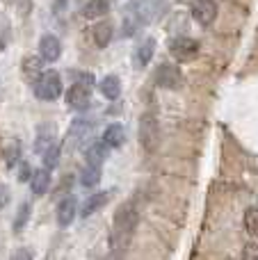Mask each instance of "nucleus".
<instances>
[{"label": "nucleus", "instance_id": "obj_1", "mask_svg": "<svg viewBox=\"0 0 258 260\" xmlns=\"http://www.w3.org/2000/svg\"><path fill=\"white\" fill-rule=\"evenodd\" d=\"M163 7L165 3H160V0H131L121 16V37L123 39L135 37L144 25L158 21L165 12Z\"/></svg>", "mask_w": 258, "mask_h": 260}, {"label": "nucleus", "instance_id": "obj_2", "mask_svg": "<svg viewBox=\"0 0 258 260\" xmlns=\"http://www.w3.org/2000/svg\"><path fill=\"white\" fill-rule=\"evenodd\" d=\"M137 224H140V212H137L135 203L126 201L117 208L112 219V231H110V247L114 251H126L131 247L133 238H135Z\"/></svg>", "mask_w": 258, "mask_h": 260}, {"label": "nucleus", "instance_id": "obj_3", "mask_svg": "<svg viewBox=\"0 0 258 260\" xmlns=\"http://www.w3.org/2000/svg\"><path fill=\"white\" fill-rule=\"evenodd\" d=\"M30 87H32V91H35L37 99L46 101V103L57 101L59 96H62V91H64L62 76H59V71H55V69H44Z\"/></svg>", "mask_w": 258, "mask_h": 260}, {"label": "nucleus", "instance_id": "obj_4", "mask_svg": "<svg viewBox=\"0 0 258 260\" xmlns=\"http://www.w3.org/2000/svg\"><path fill=\"white\" fill-rule=\"evenodd\" d=\"M140 144L144 146L146 153H153L160 144V123L153 110L144 112L140 119Z\"/></svg>", "mask_w": 258, "mask_h": 260}, {"label": "nucleus", "instance_id": "obj_5", "mask_svg": "<svg viewBox=\"0 0 258 260\" xmlns=\"http://www.w3.org/2000/svg\"><path fill=\"white\" fill-rule=\"evenodd\" d=\"M94 130H96V121L89 117H78L71 121L67 133V139L71 142L73 148H82L91 137H94Z\"/></svg>", "mask_w": 258, "mask_h": 260}, {"label": "nucleus", "instance_id": "obj_6", "mask_svg": "<svg viewBox=\"0 0 258 260\" xmlns=\"http://www.w3.org/2000/svg\"><path fill=\"white\" fill-rule=\"evenodd\" d=\"M64 101H67V108L73 112L82 114L91 108V87L89 85H80V82H73L67 91H64Z\"/></svg>", "mask_w": 258, "mask_h": 260}, {"label": "nucleus", "instance_id": "obj_7", "mask_svg": "<svg viewBox=\"0 0 258 260\" xmlns=\"http://www.w3.org/2000/svg\"><path fill=\"white\" fill-rule=\"evenodd\" d=\"M169 55L178 64L192 62L199 55V41L192 37H174V39H169Z\"/></svg>", "mask_w": 258, "mask_h": 260}, {"label": "nucleus", "instance_id": "obj_8", "mask_svg": "<svg viewBox=\"0 0 258 260\" xmlns=\"http://www.w3.org/2000/svg\"><path fill=\"white\" fill-rule=\"evenodd\" d=\"M153 82L158 87H163V89H181L183 82H185V78H183L181 69H178V64H160L158 69H155L153 73Z\"/></svg>", "mask_w": 258, "mask_h": 260}, {"label": "nucleus", "instance_id": "obj_9", "mask_svg": "<svg viewBox=\"0 0 258 260\" xmlns=\"http://www.w3.org/2000/svg\"><path fill=\"white\" fill-rule=\"evenodd\" d=\"M55 142H57V128H55V123H50V121L39 123L35 133V142H32V148H35L37 155L41 157Z\"/></svg>", "mask_w": 258, "mask_h": 260}, {"label": "nucleus", "instance_id": "obj_10", "mask_svg": "<svg viewBox=\"0 0 258 260\" xmlns=\"http://www.w3.org/2000/svg\"><path fill=\"white\" fill-rule=\"evenodd\" d=\"M78 210H80V206H78V199L73 197V194H67L64 199H59V203H57V212H55L59 229H69V226H71L73 221H76Z\"/></svg>", "mask_w": 258, "mask_h": 260}, {"label": "nucleus", "instance_id": "obj_11", "mask_svg": "<svg viewBox=\"0 0 258 260\" xmlns=\"http://www.w3.org/2000/svg\"><path fill=\"white\" fill-rule=\"evenodd\" d=\"M190 12H192V18L199 25L208 27L217 18V5H215V0H192Z\"/></svg>", "mask_w": 258, "mask_h": 260}, {"label": "nucleus", "instance_id": "obj_12", "mask_svg": "<svg viewBox=\"0 0 258 260\" xmlns=\"http://www.w3.org/2000/svg\"><path fill=\"white\" fill-rule=\"evenodd\" d=\"M112 194H114V189H101V192L89 194V197H87L85 201H82L80 210H78V212H80V217H82V219H87V217H91L94 212L103 210V208L110 203Z\"/></svg>", "mask_w": 258, "mask_h": 260}, {"label": "nucleus", "instance_id": "obj_13", "mask_svg": "<svg viewBox=\"0 0 258 260\" xmlns=\"http://www.w3.org/2000/svg\"><path fill=\"white\" fill-rule=\"evenodd\" d=\"M39 55L44 57V62H57L59 55H62V41L57 39L55 35H50V32H46V35H41L39 39Z\"/></svg>", "mask_w": 258, "mask_h": 260}, {"label": "nucleus", "instance_id": "obj_14", "mask_svg": "<svg viewBox=\"0 0 258 260\" xmlns=\"http://www.w3.org/2000/svg\"><path fill=\"white\" fill-rule=\"evenodd\" d=\"M153 55H155V39L153 37H146V39L135 48V53H133V64H135V69L149 67Z\"/></svg>", "mask_w": 258, "mask_h": 260}, {"label": "nucleus", "instance_id": "obj_15", "mask_svg": "<svg viewBox=\"0 0 258 260\" xmlns=\"http://www.w3.org/2000/svg\"><path fill=\"white\" fill-rule=\"evenodd\" d=\"M110 151H112V148H110L103 139H96V142H91L89 146L85 148V162H87V165L103 167V162L110 157Z\"/></svg>", "mask_w": 258, "mask_h": 260}, {"label": "nucleus", "instance_id": "obj_16", "mask_svg": "<svg viewBox=\"0 0 258 260\" xmlns=\"http://www.w3.org/2000/svg\"><path fill=\"white\" fill-rule=\"evenodd\" d=\"M50 183H53V174H50L48 167L41 165L39 169L32 171V178H30V189H32V194H37V197L46 194V192L50 189Z\"/></svg>", "mask_w": 258, "mask_h": 260}, {"label": "nucleus", "instance_id": "obj_17", "mask_svg": "<svg viewBox=\"0 0 258 260\" xmlns=\"http://www.w3.org/2000/svg\"><path fill=\"white\" fill-rule=\"evenodd\" d=\"M114 37V23L112 21H99L94 27H91V39H94L96 48H108L110 41Z\"/></svg>", "mask_w": 258, "mask_h": 260}, {"label": "nucleus", "instance_id": "obj_18", "mask_svg": "<svg viewBox=\"0 0 258 260\" xmlns=\"http://www.w3.org/2000/svg\"><path fill=\"white\" fill-rule=\"evenodd\" d=\"M101 139H103L105 144H108L110 148H121L123 144H126V128L121 126V123H110V126H105L103 135H101Z\"/></svg>", "mask_w": 258, "mask_h": 260}, {"label": "nucleus", "instance_id": "obj_19", "mask_svg": "<svg viewBox=\"0 0 258 260\" xmlns=\"http://www.w3.org/2000/svg\"><path fill=\"white\" fill-rule=\"evenodd\" d=\"M21 155H23V144H21V139L12 137V139L7 142V146H5V151H3L5 167H7V169H14V167H18V162H21Z\"/></svg>", "mask_w": 258, "mask_h": 260}, {"label": "nucleus", "instance_id": "obj_20", "mask_svg": "<svg viewBox=\"0 0 258 260\" xmlns=\"http://www.w3.org/2000/svg\"><path fill=\"white\" fill-rule=\"evenodd\" d=\"M23 76H25V80L30 82H35L37 80V76H39L41 71H44V57L41 55H30V57H23Z\"/></svg>", "mask_w": 258, "mask_h": 260}, {"label": "nucleus", "instance_id": "obj_21", "mask_svg": "<svg viewBox=\"0 0 258 260\" xmlns=\"http://www.w3.org/2000/svg\"><path fill=\"white\" fill-rule=\"evenodd\" d=\"M99 91L108 101H117L121 96V80L117 76H105L99 80Z\"/></svg>", "mask_w": 258, "mask_h": 260}, {"label": "nucleus", "instance_id": "obj_22", "mask_svg": "<svg viewBox=\"0 0 258 260\" xmlns=\"http://www.w3.org/2000/svg\"><path fill=\"white\" fill-rule=\"evenodd\" d=\"M101 176H103V171H101L99 165H85V169H80L78 183H80L82 187L91 189V187H96V185L101 183Z\"/></svg>", "mask_w": 258, "mask_h": 260}, {"label": "nucleus", "instance_id": "obj_23", "mask_svg": "<svg viewBox=\"0 0 258 260\" xmlns=\"http://www.w3.org/2000/svg\"><path fill=\"white\" fill-rule=\"evenodd\" d=\"M30 217H32V203L30 201H23L21 206H18L16 215H14V221H12V231H14V233H16V235L23 233V229L27 226Z\"/></svg>", "mask_w": 258, "mask_h": 260}, {"label": "nucleus", "instance_id": "obj_24", "mask_svg": "<svg viewBox=\"0 0 258 260\" xmlns=\"http://www.w3.org/2000/svg\"><path fill=\"white\" fill-rule=\"evenodd\" d=\"M110 12V0H87L82 7V16L85 18H101Z\"/></svg>", "mask_w": 258, "mask_h": 260}, {"label": "nucleus", "instance_id": "obj_25", "mask_svg": "<svg viewBox=\"0 0 258 260\" xmlns=\"http://www.w3.org/2000/svg\"><path fill=\"white\" fill-rule=\"evenodd\" d=\"M41 160H44V167H48L50 171L53 169H57V165H59V160H62V144L59 142H55L53 146L48 148V151L41 155Z\"/></svg>", "mask_w": 258, "mask_h": 260}, {"label": "nucleus", "instance_id": "obj_26", "mask_svg": "<svg viewBox=\"0 0 258 260\" xmlns=\"http://www.w3.org/2000/svg\"><path fill=\"white\" fill-rule=\"evenodd\" d=\"M9 44H12V23H9V18L5 16L3 12H0V53H3Z\"/></svg>", "mask_w": 258, "mask_h": 260}, {"label": "nucleus", "instance_id": "obj_27", "mask_svg": "<svg viewBox=\"0 0 258 260\" xmlns=\"http://www.w3.org/2000/svg\"><path fill=\"white\" fill-rule=\"evenodd\" d=\"M245 229L251 238H258V208H247L245 212Z\"/></svg>", "mask_w": 258, "mask_h": 260}, {"label": "nucleus", "instance_id": "obj_28", "mask_svg": "<svg viewBox=\"0 0 258 260\" xmlns=\"http://www.w3.org/2000/svg\"><path fill=\"white\" fill-rule=\"evenodd\" d=\"M69 78H71V82H80V85H89V87L99 85V80L94 78V73H89V71H78V69H71V71H69Z\"/></svg>", "mask_w": 258, "mask_h": 260}, {"label": "nucleus", "instance_id": "obj_29", "mask_svg": "<svg viewBox=\"0 0 258 260\" xmlns=\"http://www.w3.org/2000/svg\"><path fill=\"white\" fill-rule=\"evenodd\" d=\"M32 165L27 160H21L18 162V174H16V180L18 183H30V178H32Z\"/></svg>", "mask_w": 258, "mask_h": 260}, {"label": "nucleus", "instance_id": "obj_30", "mask_svg": "<svg viewBox=\"0 0 258 260\" xmlns=\"http://www.w3.org/2000/svg\"><path fill=\"white\" fill-rule=\"evenodd\" d=\"M9 199H12V194H9V187L0 183V210H3V208L9 203Z\"/></svg>", "mask_w": 258, "mask_h": 260}, {"label": "nucleus", "instance_id": "obj_31", "mask_svg": "<svg viewBox=\"0 0 258 260\" xmlns=\"http://www.w3.org/2000/svg\"><path fill=\"white\" fill-rule=\"evenodd\" d=\"M12 258H16V260H32V258H35V251H30V249H18V251L12 253Z\"/></svg>", "mask_w": 258, "mask_h": 260}, {"label": "nucleus", "instance_id": "obj_32", "mask_svg": "<svg viewBox=\"0 0 258 260\" xmlns=\"http://www.w3.org/2000/svg\"><path fill=\"white\" fill-rule=\"evenodd\" d=\"M67 5H69V0H55L53 3V14L55 16H59V14L67 12Z\"/></svg>", "mask_w": 258, "mask_h": 260}, {"label": "nucleus", "instance_id": "obj_33", "mask_svg": "<svg viewBox=\"0 0 258 260\" xmlns=\"http://www.w3.org/2000/svg\"><path fill=\"white\" fill-rule=\"evenodd\" d=\"M242 256H245L247 260H249V258H258V244H247V247H245V251H242Z\"/></svg>", "mask_w": 258, "mask_h": 260}]
</instances>
